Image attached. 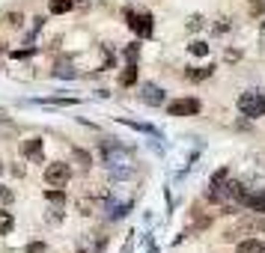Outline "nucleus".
<instances>
[{
  "mask_svg": "<svg viewBox=\"0 0 265 253\" xmlns=\"http://www.w3.org/2000/svg\"><path fill=\"white\" fill-rule=\"evenodd\" d=\"M101 158H104V164H107V170H110V176L113 179H128V176H134V161H131V155L116 143V140H101Z\"/></svg>",
  "mask_w": 265,
  "mask_h": 253,
  "instance_id": "f257e3e1",
  "label": "nucleus"
},
{
  "mask_svg": "<svg viewBox=\"0 0 265 253\" xmlns=\"http://www.w3.org/2000/svg\"><path fill=\"white\" fill-rule=\"evenodd\" d=\"M239 110L251 119H260L265 116V92L263 89H248L239 95Z\"/></svg>",
  "mask_w": 265,
  "mask_h": 253,
  "instance_id": "f03ea898",
  "label": "nucleus"
},
{
  "mask_svg": "<svg viewBox=\"0 0 265 253\" xmlns=\"http://www.w3.org/2000/svg\"><path fill=\"white\" fill-rule=\"evenodd\" d=\"M69 179H72V170H69V164H63V161H54V164H48V167H45V182H48L51 188H63Z\"/></svg>",
  "mask_w": 265,
  "mask_h": 253,
  "instance_id": "7ed1b4c3",
  "label": "nucleus"
},
{
  "mask_svg": "<svg viewBox=\"0 0 265 253\" xmlns=\"http://www.w3.org/2000/svg\"><path fill=\"white\" fill-rule=\"evenodd\" d=\"M128 27H131L137 36L146 39V36H152V15H149V12H137V15L128 12Z\"/></svg>",
  "mask_w": 265,
  "mask_h": 253,
  "instance_id": "20e7f679",
  "label": "nucleus"
},
{
  "mask_svg": "<svg viewBox=\"0 0 265 253\" xmlns=\"http://www.w3.org/2000/svg\"><path fill=\"white\" fill-rule=\"evenodd\" d=\"M167 113H170V116H194V113H200V101H197V98L170 101V104H167Z\"/></svg>",
  "mask_w": 265,
  "mask_h": 253,
  "instance_id": "39448f33",
  "label": "nucleus"
},
{
  "mask_svg": "<svg viewBox=\"0 0 265 253\" xmlns=\"http://www.w3.org/2000/svg\"><path fill=\"white\" fill-rule=\"evenodd\" d=\"M140 98H143L146 104H152V107H161V104H164V89H161L158 84H143V86H140Z\"/></svg>",
  "mask_w": 265,
  "mask_h": 253,
  "instance_id": "423d86ee",
  "label": "nucleus"
},
{
  "mask_svg": "<svg viewBox=\"0 0 265 253\" xmlns=\"http://www.w3.org/2000/svg\"><path fill=\"white\" fill-rule=\"evenodd\" d=\"M24 158H30V161H36V164H42V152H45V143H42V137H30L27 143H24Z\"/></svg>",
  "mask_w": 265,
  "mask_h": 253,
  "instance_id": "0eeeda50",
  "label": "nucleus"
},
{
  "mask_svg": "<svg viewBox=\"0 0 265 253\" xmlns=\"http://www.w3.org/2000/svg\"><path fill=\"white\" fill-rule=\"evenodd\" d=\"M236 253H265V245L260 239H245V242H239Z\"/></svg>",
  "mask_w": 265,
  "mask_h": 253,
  "instance_id": "6e6552de",
  "label": "nucleus"
},
{
  "mask_svg": "<svg viewBox=\"0 0 265 253\" xmlns=\"http://www.w3.org/2000/svg\"><path fill=\"white\" fill-rule=\"evenodd\" d=\"M12 227H15V218H12V212L0 209V236H9V233H12Z\"/></svg>",
  "mask_w": 265,
  "mask_h": 253,
  "instance_id": "1a4fd4ad",
  "label": "nucleus"
},
{
  "mask_svg": "<svg viewBox=\"0 0 265 253\" xmlns=\"http://www.w3.org/2000/svg\"><path fill=\"white\" fill-rule=\"evenodd\" d=\"M75 3L72 0H48V9H51V15H63V12H69Z\"/></svg>",
  "mask_w": 265,
  "mask_h": 253,
  "instance_id": "9d476101",
  "label": "nucleus"
},
{
  "mask_svg": "<svg viewBox=\"0 0 265 253\" xmlns=\"http://www.w3.org/2000/svg\"><path fill=\"white\" fill-rule=\"evenodd\" d=\"M134 81H137V66H134V63H128V69L122 72V78H119V84H122V86H131Z\"/></svg>",
  "mask_w": 265,
  "mask_h": 253,
  "instance_id": "9b49d317",
  "label": "nucleus"
},
{
  "mask_svg": "<svg viewBox=\"0 0 265 253\" xmlns=\"http://www.w3.org/2000/svg\"><path fill=\"white\" fill-rule=\"evenodd\" d=\"M209 75H212V69H188V72H185L188 81H206Z\"/></svg>",
  "mask_w": 265,
  "mask_h": 253,
  "instance_id": "f8f14e48",
  "label": "nucleus"
},
{
  "mask_svg": "<svg viewBox=\"0 0 265 253\" xmlns=\"http://www.w3.org/2000/svg\"><path fill=\"white\" fill-rule=\"evenodd\" d=\"M191 54L206 57V54H209V45H206V42H194V45H191Z\"/></svg>",
  "mask_w": 265,
  "mask_h": 253,
  "instance_id": "ddd939ff",
  "label": "nucleus"
},
{
  "mask_svg": "<svg viewBox=\"0 0 265 253\" xmlns=\"http://www.w3.org/2000/svg\"><path fill=\"white\" fill-rule=\"evenodd\" d=\"M72 155H75V161H81V164H84V167H89V164H92V158H89V155H87V152H84V149H75V152H72Z\"/></svg>",
  "mask_w": 265,
  "mask_h": 253,
  "instance_id": "4468645a",
  "label": "nucleus"
},
{
  "mask_svg": "<svg viewBox=\"0 0 265 253\" xmlns=\"http://www.w3.org/2000/svg\"><path fill=\"white\" fill-rule=\"evenodd\" d=\"M54 75H57V78H75V69H72V66H57Z\"/></svg>",
  "mask_w": 265,
  "mask_h": 253,
  "instance_id": "2eb2a0df",
  "label": "nucleus"
},
{
  "mask_svg": "<svg viewBox=\"0 0 265 253\" xmlns=\"http://www.w3.org/2000/svg\"><path fill=\"white\" fill-rule=\"evenodd\" d=\"M265 9V0H251V15H260Z\"/></svg>",
  "mask_w": 265,
  "mask_h": 253,
  "instance_id": "dca6fc26",
  "label": "nucleus"
},
{
  "mask_svg": "<svg viewBox=\"0 0 265 253\" xmlns=\"http://www.w3.org/2000/svg\"><path fill=\"white\" fill-rule=\"evenodd\" d=\"M45 197H48L51 203H63V200H66V197H63V191H48Z\"/></svg>",
  "mask_w": 265,
  "mask_h": 253,
  "instance_id": "f3484780",
  "label": "nucleus"
},
{
  "mask_svg": "<svg viewBox=\"0 0 265 253\" xmlns=\"http://www.w3.org/2000/svg\"><path fill=\"white\" fill-rule=\"evenodd\" d=\"M200 27H203V18H200V15H194V18L188 21V30H200Z\"/></svg>",
  "mask_w": 265,
  "mask_h": 253,
  "instance_id": "a211bd4d",
  "label": "nucleus"
},
{
  "mask_svg": "<svg viewBox=\"0 0 265 253\" xmlns=\"http://www.w3.org/2000/svg\"><path fill=\"white\" fill-rule=\"evenodd\" d=\"M137 54H140V48H137V45H131V48L125 51V57H128V63H134V60H137Z\"/></svg>",
  "mask_w": 265,
  "mask_h": 253,
  "instance_id": "6ab92c4d",
  "label": "nucleus"
},
{
  "mask_svg": "<svg viewBox=\"0 0 265 253\" xmlns=\"http://www.w3.org/2000/svg\"><path fill=\"white\" fill-rule=\"evenodd\" d=\"M27 253H45V245L42 242H33V245H27Z\"/></svg>",
  "mask_w": 265,
  "mask_h": 253,
  "instance_id": "aec40b11",
  "label": "nucleus"
},
{
  "mask_svg": "<svg viewBox=\"0 0 265 253\" xmlns=\"http://www.w3.org/2000/svg\"><path fill=\"white\" fill-rule=\"evenodd\" d=\"M0 197H3V200H6V203H9V200H12V191H6V188H3V185H0Z\"/></svg>",
  "mask_w": 265,
  "mask_h": 253,
  "instance_id": "412c9836",
  "label": "nucleus"
},
{
  "mask_svg": "<svg viewBox=\"0 0 265 253\" xmlns=\"http://www.w3.org/2000/svg\"><path fill=\"white\" fill-rule=\"evenodd\" d=\"M0 170H3V164H0Z\"/></svg>",
  "mask_w": 265,
  "mask_h": 253,
  "instance_id": "4be33fe9",
  "label": "nucleus"
},
{
  "mask_svg": "<svg viewBox=\"0 0 265 253\" xmlns=\"http://www.w3.org/2000/svg\"><path fill=\"white\" fill-rule=\"evenodd\" d=\"M81 253H84V251H81Z\"/></svg>",
  "mask_w": 265,
  "mask_h": 253,
  "instance_id": "5701e85b",
  "label": "nucleus"
}]
</instances>
